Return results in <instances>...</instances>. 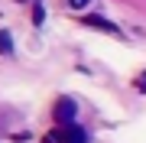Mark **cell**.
Returning a JSON list of instances; mask_svg holds the SVG:
<instances>
[{"label":"cell","instance_id":"cell-3","mask_svg":"<svg viewBox=\"0 0 146 143\" xmlns=\"http://www.w3.org/2000/svg\"><path fill=\"white\" fill-rule=\"evenodd\" d=\"M81 23H84V26H94V29H104V33H110V36H120V26H114V23L104 20V16L88 13V16H81Z\"/></svg>","mask_w":146,"mask_h":143},{"label":"cell","instance_id":"cell-6","mask_svg":"<svg viewBox=\"0 0 146 143\" xmlns=\"http://www.w3.org/2000/svg\"><path fill=\"white\" fill-rule=\"evenodd\" d=\"M62 3L68 7V10H84V7L91 3V0H62Z\"/></svg>","mask_w":146,"mask_h":143},{"label":"cell","instance_id":"cell-5","mask_svg":"<svg viewBox=\"0 0 146 143\" xmlns=\"http://www.w3.org/2000/svg\"><path fill=\"white\" fill-rule=\"evenodd\" d=\"M133 88L140 91V94H146V72H140V75L133 78Z\"/></svg>","mask_w":146,"mask_h":143},{"label":"cell","instance_id":"cell-1","mask_svg":"<svg viewBox=\"0 0 146 143\" xmlns=\"http://www.w3.org/2000/svg\"><path fill=\"white\" fill-rule=\"evenodd\" d=\"M52 117H55V124H58V127H72V124H75V117H78V104H75L68 94L55 98V104H52Z\"/></svg>","mask_w":146,"mask_h":143},{"label":"cell","instance_id":"cell-7","mask_svg":"<svg viewBox=\"0 0 146 143\" xmlns=\"http://www.w3.org/2000/svg\"><path fill=\"white\" fill-rule=\"evenodd\" d=\"M42 16H46V13H42V3L36 0V3H33V23H36V26L42 23Z\"/></svg>","mask_w":146,"mask_h":143},{"label":"cell","instance_id":"cell-2","mask_svg":"<svg viewBox=\"0 0 146 143\" xmlns=\"http://www.w3.org/2000/svg\"><path fill=\"white\" fill-rule=\"evenodd\" d=\"M49 143H88V130L72 124V127H55L49 133Z\"/></svg>","mask_w":146,"mask_h":143},{"label":"cell","instance_id":"cell-4","mask_svg":"<svg viewBox=\"0 0 146 143\" xmlns=\"http://www.w3.org/2000/svg\"><path fill=\"white\" fill-rule=\"evenodd\" d=\"M0 55H13V33L0 29Z\"/></svg>","mask_w":146,"mask_h":143}]
</instances>
